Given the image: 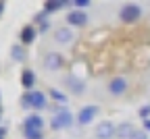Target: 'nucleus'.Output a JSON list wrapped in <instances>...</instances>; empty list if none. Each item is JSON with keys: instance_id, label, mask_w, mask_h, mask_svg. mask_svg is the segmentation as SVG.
<instances>
[{"instance_id": "1", "label": "nucleus", "mask_w": 150, "mask_h": 139, "mask_svg": "<svg viewBox=\"0 0 150 139\" xmlns=\"http://www.w3.org/2000/svg\"><path fill=\"white\" fill-rule=\"evenodd\" d=\"M54 110V116H52V121H50V127L54 131H61V129H69L73 125V114L71 110L67 108H52Z\"/></svg>"}, {"instance_id": "2", "label": "nucleus", "mask_w": 150, "mask_h": 139, "mask_svg": "<svg viewBox=\"0 0 150 139\" xmlns=\"http://www.w3.org/2000/svg\"><path fill=\"white\" fill-rule=\"evenodd\" d=\"M23 108H35V110H42L46 108V95L42 91H27L21 100Z\"/></svg>"}, {"instance_id": "3", "label": "nucleus", "mask_w": 150, "mask_h": 139, "mask_svg": "<svg viewBox=\"0 0 150 139\" xmlns=\"http://www.w3.org/2000/svg\"><path fill=\"white\" fill-rule=\"evenodd\" d=\"M140 15H142V8L138 4H125L119 11V17H121L123 23H136L138 19H140Z\"/></svg>"}, {"instance_id": "4", "label": "nucleus", "mask_w": 150, "mask_h": 139, "mask_svg": "<svg viewBox=\"0 0 150 139\" xmlns=\"http://www.w3.org/2000/svg\"><path fill=\"white\" fill-rule=\"evenodd\" d=\"M96 114H98V106L90 104V106H86V108H81V110H79L77 121H79V125H90L94 118H96Z\"/></svg>"}, {"instance_id": "5", "label": "nucleus", "mask_w": 150, "mask_h": 139, "mask_svg": "<svg viewBox=\"0 0 150 139\" xmlns=\"http://www.w3.org/2000/svg\"><path fill=\"white\" fill-rule=\"evenodd\" d=\"M112 135H117V129L110 121H102L98 127H96V137L98 139H110Z\"/></svg>"}, {"instance_id": "6", "label": "nucleus", "mask_w": 150, "mask_h": 139, "mask_svg": "<svg viewBox=\"0 0 150 139\" xmlns=\"http://www.w3.org/2000/svg\"><path fill=\"white\" fill-rule=\"evenodd\" d=\"M63 62H65V58H63L59 52H50V54L44 58V67H46L48 71H59V69L63 67Z\"/></svg>"}, {"instance_id": "7", "label": "nucleus", "mask_w": 150, "mask_h": 139, "mask_svg": "<svg viewBox=\"0 0 150 139\" xmlns=\"http://www.w3.org/2000/svg\"><path fill=\"white\" fill-rule=\"evenodd\" d=\"M67 23L73 25V27H83V25L88 23V17H86L83 11H71V13L67 15Z\"/></svg>"}, {"instance_id": "8", "label": "nucleus", "mask_w": 150, "mask_h": 139, "mask_svg": "<svg viewBox=\"0 0 150 139\" xmlns=\"http://www.w3.org/2000/svg\"><path fill=\"white\" fill-rule=\"evenodd\" d=\"M127 89V81L123 77H115V79H110V83H108V91L112 95H121L123 91Z\"/></svg>"}, {"instance_id": "9", "label": "nucleus", "mask_w": 150, "mask_h": 139, "mask_svg": "<svg viewBox=\"0 0 150 139\" xmlns=\"http://www.w3.org/2000/svg\"><path fill=\"white\" fill-rule=\"evenodd\" d=\"M21 85H23V89L33 91V85H35V73H33L31 69H23V73H21Z\"/></svg>"}, {"instance_id": "10", "label": "nucleus", "mask_w": 150, "mask_h": 139, "mask_svg": "<svg viewBox=\"0 0 150 139\" xmlns=\"http://www.w3.org/2000/svg\"><path fill=\"white\" fill-rule=\"evenodd\" d=\"M35 27L33 25H25L23 29H21V46H29L33 39H35Z\"/></svg>"}, {"instance_id": "11", "label": "nucleus", "mask_w": 150, "mask_h": 139, "mask_svg": "<svg viewBox=\"0 0 150 139\" xmlns=\"http://www.w3.org/2000/svg\"><path fill=\"white\" fill-rule=\"evenodd\" d=\"M54 39H56L59 44H69L71 39H73V31H71V29H67V27H61V29H56Z\"/></svg>"}, {"instance_id": "12", "label": "nucleus", "mask_w": 150, "mask_h": 139, "mask_svg": "<svg viewBox=\"0 0 150 139\" xmlns=\"http://www.w3.org/2000/svg\"><path fill=\"white\" fill-rule=\"evenodd\" d=\"M67 85L71 87V91L73 93H83V89H86V85H83V81L81 79H77V77H67Z\"/></svg>"}, {"instance_id": "13", "label": "nucleus", "mask_w": 150, "mask_h": 139, "mask_svg": "<svg viewBox=\"0 0 150 139\" xmlns=\"http://www.w3.org/2000/svg\"><path fill=\"white\" fill-rule=\"evenodd\" d=\"M25 127L40 129V131H42V127H44V118H42V116H38V114H29V116L25 118Z\"/></svg>"}, {"instance_id": "14", "label": "nucleus", "mask_w": 150, "mask_h": 139, "mask_svg": "<svg viewBox=\"0 0 150 139\" xmlns=\"http://www.w3.org/2000/svg\"><path fill=\"white\" fill-rule=\"evenodd\" d=\"M65 6H67L65 0H48V2H44V11L46 13H56V11H61Z\"/></svg>"}, {"instance_id": "15", "label": "nucleus", "mask_w": 150, "mask_h": 139, "mask_svg": "<svg viewBox=\"0 0 150 139\" xmlns=\"http://www.w3.org/2000/svg\"><path fill=\"white\" fill-rule=\"evenodd\" d=\"M136 131H134V127H131L129 123H123V125H119L117 127V137H121V139H131V135H134Z\"/></svg>"}, {"instance_id": "16", "label": "nucleus", "mask_w": 150, "mask_h": 139, "mask_svg": "<svg viewBox=\"0 0 150 139\" xmlns=\"http://www.w3.org/2000/svg\"><path fill=\"white\" fill-rule=\"evenodd\" d=\"M11 56L15 58V60L23 62V60H25V48H23V46H13V48H11Z\"/></svg>"}, {"instance_id": "17", "label": "nucleus", "mask_w": 150, "mask_h": 139, "mask_svg": "<svg viewBox=\"0 0 150 139\" xmlns=\"http://www.w3.org/2000/svg\"><path fill=\"white\" fill-rule=\"evenodd\" d=\"M23 135L25 139H42V131L40 129H31V127H23Z\"/></svg>"}, {"instance_id": "18", "label": "nucleus", "mask_w": 150, "mask_h": 139, "mask_svg": "<svg viewBox=\"0 0 150 139\" xmlns=\"http://www.w3.org/2000/svg\"><path fill=\"white\" fill-rule=\"evenodd\" d=\"M48 93H50V98H52V100H56V102H63V104H67V95H65L63 91H59V89H50Z\"/></svg>"}, {"instance_id": "19", "label": "nucleus", "mask_w": 150, "mask_h": 139, "mask_svg": "<svg viewBox=\"0 0 150 139\" xmlns=\"http://www.w3.org/2000/svg\"><path fill=\"white\" fill-rule=\"evenodd\" d=\"M140 116L144 118V121H148V116H150V106H142V108H140Z\"/></svg>"}, {"instance_id": "20", "label": "nucleus", "mask_w": 150, "mask_h": 139, "mask_svg": "<svg viewBox=\"0 0 150 139\" xmlns=\"http://www.w3.org/2000/svg\"><path fill=\"white\" fill-rule=\"evenodd\" d=\"M73 4H75V6H77L79 11H81L83 6H90V0H75V2H73Z\"/></svg>"}, {"instance_id": "21", "label": "nucleus", "mask_w": 150, "mask_h": 139, "mask_svg": "<svg viewBox=\"0 0 150 139\" xmlns=\"http://www.w3.org/2000/svg\"><path fill=\"white\" fill-rule=\"evenodd\" d=\"M131 139H148V137H146V133H144V131H136L134 135H131Z\"/></svg>"}, {"instance_id": "22", "label": "nucleus", "mask_w": 150, "mask_h": 139, "mask_svg": "<svg viewBox=\"0 0 150 139\" xmlns=\"http://www.w3.org/2000/svg\"><path fill=\"white\" fill-rule=\"evenodd\" d=\"M144 131H150V118H148V121H144Z\"/></svg>"}, {"instance_id": "23", "label": "nucleus", "mask_w": 150, "mask_h": 139, "mask_svg": "<svg viewBox=\"0 0 150 139\" xmlns=\"http://www.w3.org/2000/svg\"><path fill=\"white\" fill-rule=\"evenodd\" d=\"M2 13H4V2H0V17H2Z\"/></svg>"}, {"instance_id": "24", "label": "nucleus", "mask_w": 150, "mask_h": 139, "mask_svg": "<svg viewBox=\"0 0 150 139\" xmlns=\"http://www.w3.org/2000/svg\"><path fill=\"white\" fill-rule=\"evenodd\" d=\"M2 137H4V135H0V139H2Z\"/></svg>"}, {"instance_id": "25", "label": "nucleus", "mask_w": 150, "mask_h": 139, "mask_svg": "<svg viewBox=\"0 0 150 139\" xmlns=\"http://www.w3.org/2000/svg\"><path fill=\"white\" fill-rule=\"evenodd\" d=\"M0 114H2V110H0Z\"/></svg>"}]
</instances>
